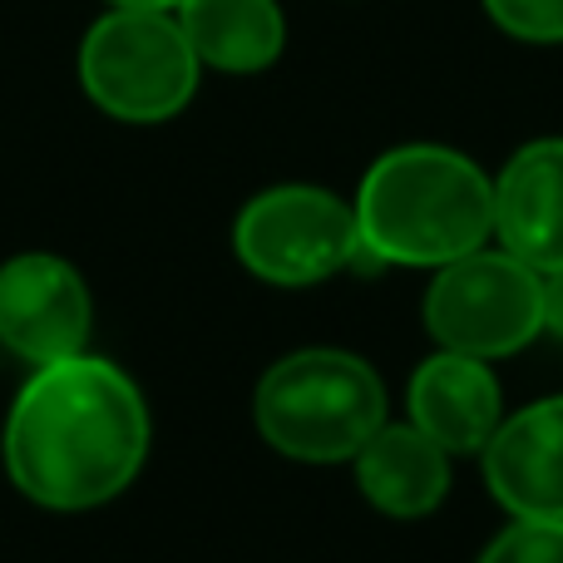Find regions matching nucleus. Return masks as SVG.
Wrapping results in <instances>:
<instances>
[{"mask_svg":"<svg viewBox=\"0 0 563 563\" xmlns=\"http://www.w3.org/2000/svg\"><path fill=\"white\" fill-rule=\"evenodd\" d=\"M479 563H563V519H515Z\"/></svg>","mask_w":563,"mask_h":563,"instance_id":"nucleus-13","label":"nucleus"},{"mask_svg":"<svg viewBox=\"0 0 563 563\" xmlns=\"http://www.w3.org/2000/svg\"><path fill=\"white\" fill-rule=\"evenodd\" d=\"M426 327L460 356H515L544 331V277L509 253H465L435 267L426 291Z\"/></svg>","mask_w":563,"mask_h":563,"instance_id":"nucleus-5","label":"nucleus"},{"mask_svg":"<svg viewBox=\"0 0 563 563\" xmlns=\"http://www.w3.org/2000/svg\"><path fill=\"white\" fill-rule=\"evenodd\" d=\"M148 455L139 386L99 356L35 366L5 420V470L45 509H95L134 485Z\"/></svg>","mask_w":563,"mask_h":563,"instance_id":"nucleus-1","label":"nucleus"},{"mask_svg":"<svg viewBox=\"0 0 563 563\" xmlns=\"http://www.w3.org/2000/svg\"><path fill=\"white\" fill-rule=\"evenodd\" d=\"M361 257L400 267H445L479 253L495 233V178L440 144L380 154L351 203Z\"/></svg>","mask_w":563,"mask_h":563,"instance_id":"nucleus-2","label":"nucleus"},{"mask_svg":"<svg viewBox=\"0 0 563 563\" xmlns=\"http://www.w3.org/2000/svg\"><path fill=\"white\" fill-rule=\"evenodd\" d=\"M174 15L198 65L223 75H257L287 45V20L277 0H178Z\"/></svg>","mask_w":563,"mask_h":563,"instance_id":"nucleus-12","label":"nucleus"},{"mask_svg":"<svg viewBox=\"0 0 563 563\" xmlns=\"http://www.w3.org/2000/svg\"><path fill=\"white\" fill-rule=\"evenodd\" d=\"M233 253L273 287H311L361 257L356 213L336 194L282 184L257 194L233 223Z\"/></svg>","mask_w":563,"mask_h":563,"instance_id":"nucleus-6","label":"nucleus"},{"mask_svg":"<svg viewBox=\"0 0 563 563\" xmlns=\"http://www.w3.org/2000/svg\"><path fill=\"white\" fill-rule=\"evenodd\" d=\"M386 426V386L351 351L282 356L257 386V430L287 460L341 465Z\"/></svg>","mask_w":563,"mask_h":563,"instance_id":"nucleus-3","label":"nucleus"},{"mask_svg":"<svg viewBox=\"0 0 563 563\" xmlns=\"http://www.w3.org/2000/svg\"><path fill=\"white\" fill-rule=\"evenodd\" d=\"M544 331H554L563 341V273L544 277Z\"/></svg>","mask_w":563,"mask_h":563,"instance_id":"nucleus-15","label":"nucleus"},{"mask_svg":"<svg viewBox=\"0 0 563 563\" xmlns=\"http://www.w3.org/2000/svg\"><path fill=\"white\" fill-rule=\"evenodd\" d=\"M485 10L505 35L529 40V45L563 40V0H485Z\"/></svg>","mask_w":563,"mask_h":563,"instance_id":"nucleus-14","label":"nucleus"},{"mask_svg":"<svg viewBox=\"0 0 563 563\" xmlns=\"http://www.w3.org/2000/svg\"><path fill=\"white\" fill-rule=\"evenodd\" d=\"M351 465L361 495L390 519L430 515L450 489V455L420 426H380Z\"/></svg>","mask_w":563,"mask_h":563,"instance_id":"nucleus-11","label":"nucleus"},{"mask_svg":"<svg viewBox=\"0 0 563 563\" xmlns=\"http://www.w3.org/2000/svg\"><path fill=\"white\" fill-rule=\"evenodd\" d=\"M79 85L124 124L174 119L198 89V55L174 10H109L79 45Z\"/></svg>","mask_w":563,"mask_h":563,"instance_id":"nucleus-4","label":"nucleus"},{"mask_svg":"<svg viewBox=\"0 0 563 563\" xmlns=\"http://www.w3.org/2000/svg\"><path fill=\"white\" fill-rule=\"evenodd\" d=\"M495 233L539 277L563 273V139H534L495 178Z\"/></svg>","mask_w":563,"mask_h":563,"instance_id":"nucleus-9","label":"nucleus"},{"mask_svg":"<svg viewBox=\"0 0 563 563\" xmlns=\"http://www.w3.org/2000/svg\"><path fill=\"white\" fill-rule=\"evenodd\" d=\"M410 426H420L445 455H475L499 430V380L479 356L445 351L420 361L410 376Z\"/></svg>","mask_w":563,"mask_h":563,"instance_id":"nucleus-10","label":"nucleus"},{"mask_svg":"<svg viewBox=\"0 0 563 563\" xmlns=\"http://www.w3.org/2000/svg\"><path fill=\"white\" fill-rule=\"evenodd\" d=\"M95 301L65 257L20 253L0 267V346L30 366L85 356Z\"/></svg>","mask_w":563,"mask_h":563,"instance_id":"nucleus-7","label":"nucleus"},{"mask_svg":"<svg viewBox=\"0 0 563 563\" xmlns=\"http://www.w3.org/2000/svg\"><path fill=\"white\" fill-rule=\"evenodd\" d=\"M485 479L515 519H563V396L499 420L485 445Z\"/></svg>","mask_w":563,"mask_h":563,"instance_id":"nucleus-8","label":"nucleus"},{"mask_svg":"<svg viewBox=\"0 0 563 563\" xmlns=\"http://www.w3.org/2000/svg\"><path fill=\"white\" fill-rule=\"evenodd\" d=\"M114 10H178V0H109Z\"/></svg>","mask_w":563,"mask_h":563,"instance_id":"nucleus-16","label":"nucleus"}]
</instances>
